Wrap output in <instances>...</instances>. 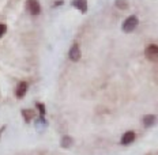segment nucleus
<instances>
[{"label": "nucleus", "mask_w": 158, "mask_h": 155, "mask_svg": "<svg viewBox=\"0 0 158 155\" xmlns=\"http://www.w3.org/2000/svg\"><path fill=\"white\" fill-rule=\"evenodd\" d=\"M138 23H139V21H138V16L131 15L130 18H127L126 21H124V23H123V30L126 31V33L134 31L135 29L138 27Z\"/></svg>", "instance_id": "nucleus-1"}, {"label": "nucleus", "mask_w": 158, "mask_h": 155, "mask_svg": "<svg viewBox=\"0 0 158 155\" xmlns=\"http://www.w3.org/2000/svg\"><path fill=\"white\" fill-rule=\"evenodd\" d=\"M144 55H146V57L149 59L150 61H157V57H158V47L156 44L154 45H149V47L146 48V51H144Z\"/></svg>", "instance_id": "nucleus-2"}, {"label": "nucleus", "mask_w": 158, "mask_h": 155, "mask_svg": "<svg viewBox=\"0 0 158 155\" xmlns=\"http://www.w3.org/2000/svg\"><path fill=\"white\" fill-rule=\"evenodd\" d=\"M27 10L31 15H40L41 12V7L37 0H27Z\"/></svg>", "instance_id": "nucleus-3"}, {"label": "nucleus", "mask_w": 158, "mask_h": 155, "mask_svg": "<svg viewBox=\"0 0 158 155\" xmlns=\"http://www.w3.org/2000/svg\"><path fill=\"white\" fill-rule=\"evenodd\" d=\"M134 140H135V132L128 131V132H126V133L123 135V137H121V144L128 146V144H131Z\"/></svg>", "instance_id": "nucleus-4"}, {"label": "nucleus", "mask_w": 158, "mask_h": 155, "mask_svg": "<svg viewBox=\"0 0 158 155\" xmlns=\"http://www.w3.org/2000/svg\"><path fill=\"white\" fill-rule=\"evenodd\" d=\"M26 91H27V83H26V82H21V83L18 84V87H16L15 94L18 98H23Z\"/></svg>", "instance_id": "nucleus-5"}, {"label": "nucleus", "mask_w": 158, "mask_h": 155, "mask_svg": "<svg viewBox=\"0 0 158 155\" xmlns=\"http://www.w3.org/2000/svg\"><path fill=\"white\" fill-rule=\"evenodd\" d=\"M70 59L72 61H78L81 59V49H79L78 45H74L70 49Z\"/></svg>", "instance_id": "nucleus-6"}, {"label": "nucleus", "mask_w": 158, "mask_h": 155, "mask_svg": "<svg viewBox=\"0 0 158 155\" xmlns=\"http://www.w3.org/2000/svg\"><path fill=\"white\" fill-rule=\"evenodd\" d=\"M72 4L75 6L77 8H79L82 12H86L87 11V3L86 0H74V3Z\"/></svg>", "instance_id": "nucleus-7"}, {"label": "nucleus", "mask_w": 158, "mask_h": 155, "mask_svg": "<svg viewBox=\"0 0 158 155\" xmlns=\"http://www.w3.org/2000/svg\"><path fill=\"white\" fill-rule=\"evenodd\" d=\"M154 123H156V116H154V114H147V116L143 117L144 127H153Z\"/></svg>", "instance_id": "nucleus-8"}, {"label": "nucleus", "mask_w": 158, "mask_h": 155, "mask_svg": "<svg viewBox=\"0 0 158 155\" xmlns=\"http://www.w3.org/2000/svg\"><path fill=\"white\" fill-rule=\"evenodd\" d=\"M72 146V137L71 136H64L61 139V147L63 148H70Z\"/></svg>", "instance_id": "nucleus-9"}, {"label": "nucleus", "mask_w": 158, "mask_h": 155, "mask_svg": "<svg viewBox=\"0 0 158 155\" xmlns=\"http://www.w3.org/2000/svg\"><path fill=\"white\" fill-rule=\"evenodd\" d=\"M22 116L25 117L26 123H30L33 118V110H30V109H23V110H22Z\"/></svg>", "instance_id": "nucleus-10"}, {"label": "nucleus", "mask_w": 158, "mask_h": 155, "mask_svg": "<svg viewBox=\"0 0 158 155\" xmlns=\"http://www.w3.org/2000/svg\"><path fill=\"white\" fill-rule=\"evenodd\" d=\"M116 7L121 10L128 8V0H116Z\"/></svg>", "instance_id": "nucleus-11"}, {"label": "nucleus", "mask_w": 158, "mask_h": 155, "mask_svg": "<svg viewBox=\"0 0 158 155\" xmlns=\"http://www.w3.org/2000/svg\"><path fill=\"white\" fill-rule=\"evenodd\" d=\"M37 108H38V110H40V116L44 118V116H45V106H44V104L38 102V104H37Z\"/></svg>", "instance_id": "nucleus-12"}, {"label": "nucleus", "mask_w": 158, "mask_h": 155, "mask_svg": "<svg viewBox=\"0 0 158 155\" xmlns=\"http://www.w3.org/2000/svg\"><path fill=\"white\" fill-rule=\"evenodd\" d=\"M6 31H7V26L3 25V23H0V38H2L3 35L6 34Z\"/></svg>", "instance_id": "nucleus-13"}]
</instances>
